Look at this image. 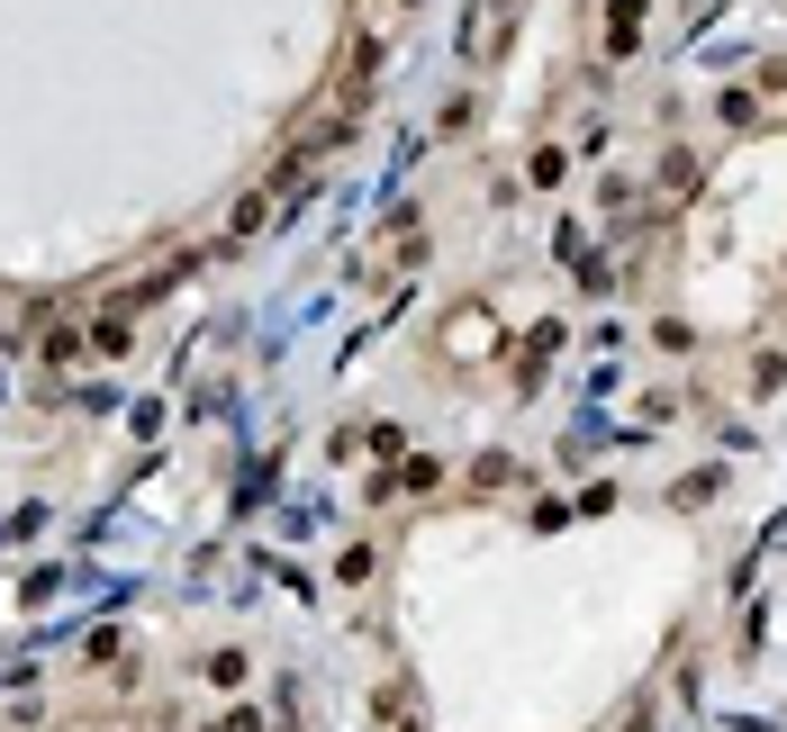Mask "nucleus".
<instances>
[{"instance_id": "f257e3e1", "label": "nucleus", "mask_w": 787, "mask_h": 732, "mask_svg": "<svg viewBox=\"0 0 787 732\" xmlns=\"http://www.w3.org/2000/svg\"><path fill=\"white\" fill-rule=\"evenodd\" d=\"M552 344H561V317H544L535 335H525V362H516V389H544V362H552Z\"/></svg>"}, {"instance_id": "f03ea898", "label": "nucleus", "mask_w": 787, "mask_h": 732, "mask_svg": "<svg viewBox=\"0 0 787 732\" xmlns=\"http://www.w3.org/2000/svg\"><path fill=\"white\" fill-rule=\"evenodd\" d=\"M272 209H281V199H272V190H245V199H236V218H227V244H245V235H262V218H272Z\"/></svg>"}, {"instance_id": "7ed1b4c3", "label": "nucleus", "mask_w": 787, "mask_h": 732, "mask_svg": "<svg viewBox=\"0 0 787 732\" xmlns=\"http://www.w3.org/2000/svg\"><path fill=\"white\" fill-rule=\"evenodd\" d=\"M642 46V0H616L607 10V54H634Z\"/></svg>"}, {"instance_id": "423d86ee", "label": "nucleus", "mask_w": 787, "mask_h": 732, "mask_svg": "<svg viewBox=\"0 0 787 732\" xmlns=\"http://www.w3.org/2000/svg\"><path fill=\"white\" fill-rule=\"evenodd\" d=\"M209 732H262V723H253V714H227V723H209Z\"/></svg>"}, {"instance_id": "20e7f679", "label": "nucleus", "mask_w": 787, "mask_h": 732, "mask_svg": "<svg viewBox=\"0 0 787 732\" xmlns=\"http://www.w3.org/2000/svg\"><path fill=\"white\" fill-rule=\"evenodd\" d=\"M127 335H137V317H127V308H109V317L91 325V344H100V353H127Z\"/></svg>"}, {"instance_id": "39448f33", "label": "nucleus", "mask_w": 787, "mask_h": 732, "mask_svg": "<svg viewBox=\"0 0 787 732\" xmlns=\"http://www.w3.org/2000/svg\"><path fill=\"white\" fill-rule=\"evenodd\" d=\"M245 670H253L245 651H209V688H245Z\"/></svg>"}]
</instances>
